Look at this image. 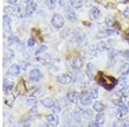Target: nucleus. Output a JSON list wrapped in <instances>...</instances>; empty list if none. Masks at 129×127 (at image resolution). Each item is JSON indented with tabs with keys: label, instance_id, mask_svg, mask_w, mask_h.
<instances>
[{
	"label": "nucleus",
	"instance_id": "1",
	"mask_svg": "<svg viewBox=\"0 0 129 127\" xmlns=\"http://www.w3.org/2000/svg\"><path fill=\"white\" fill-rule=\"evenodd\" d=\"M97 78H98L97 80H98V82L103 87H104L105 89H109V90H111L112 89H114L115 87L116 83H117V81L114 77L105 76L103 73H100Z\"/></svg>",
	"mask_w": 129,
	"mask_h": 127
},
{
	"label": "nucleus",
	"instance_id": "2",
	"mask_svg": "<svg viewBox=\"0 0 129 127\" xmlns=\"http://www.w3.org/2000/svg\"><path fill=\"white\" fill-rule=\"evenodd\" d=\"M5 12L7 15L13 16L16 17H22L24 15L22 13V7L21 5H10L9 6H6L5 8Z\"/></svg>",
	"mask_w": 129,
	"mask_h": 127
},
{
	"label": "nucleus",
	"instance_id": "3",
	"mask_svg": "<svg viewBox=\"0 0 129 127\" xmlns=\"http://www.w3.org/2000/svg\"><path fill=\"white\" fill-rule=\"evenodd\" d=\"M74 36L75 39H76V41L78 42V45L84 46L87 42L86 35L84 33V31L80 29V28H76V30L74 31Z\"/></svg>",
	"mask_w": 129,
	"mask_h": 127
},
{
	"label": "nucleus",
	"instance_id": "4",
	"mask_svg": "<svg viewBox=\"0 0 129 127\" xmlns=\"http://www.w3.org/2000/svg\"><path fill=\"white\" fill-rule=\"evenodd\" d=\"M64 24V18L59 14H55L52 18V25L56 28H61Z\"/></svg>",
	"mask_w": 129,
	"mask_h": 127
},
{
	"label": "nucleus",
	"instance_id": "5",
	"mask_svg": "<svg viewBox=\"0 0 129 127\" xmlns=\"http://www.w3.org/2000/svg\"><path fill=\"white\" fill-rule=\"evenodd\" d=\"M28 76H29V80L32 81V82H38L42 77V74H41V71L39 69H34L29 72Z\"/></svg>",
	"mask_w": 129,
	"mask_h": 127
},
{
	"label": "nucleus",
	"instance_id": "6",
	"mask_svg": "<svg viewBox=\"0 0 129 127\" xmlns=\"http://www.w3.org/2000/svg\"><path fill=\"white\" fill-rule=\"evenodd\" d=\"M64 14H66V18H67L71 22H73L77 20L76 12H75L74 10H72V8H70V7L66 8V9L64 10Z\"/></svg>",
	"mask_w": 129,
	"mask_h": 127
},
{
	"label": "nucleus",
	"instance_id": "7",
	"mask_svg": "<svg viewBox=\"0 0 129 127\" xmlns=\"http://www.w3.org/2000/svg\"><path fill=\"white\" fill-rule=\"evenodd\" d=\"M47 120L49 125L51 126H57L59 124V118L56 114L50 113L48 115H47Z\"/></svg>",
	"mask_w": 129,
	"mask_h": 127
},
{
	"label": "nucleus",
	"instance_id": "8",
	"mask_svg": "<svg viewBox=\"0 0 129 127\" xmlns=\"http://www.w3.org/2000/svg\"><path fill=\"white\" fill-rule=\"evenodd\" d=\"M37 8V4L33 2L31 4H28L27 5L26 9H25V13H24V16H30L31 15L34 14V12L35 11Z\"/></svg>",
	"mask_w": 129,
	"mask_h": 127
},
{
	"label": "nucleus",
	"instance_id": "9",
	"mask_svg": "<svg viewBox=\"0 0 129 127\" xmlns=\"http://www.w3.org/2000/svg\"><path fill=\"white\" fill-rule=\"evenodd\" d=\"M72 76L68 74H62L59 75V76L57 77V81L61 84H69V83L72 82Z\"/></svg>",
	"mask_w": 129,
	"mask_h": 127
},
{
	"label": "nucleus",
	"instance_id": "10",
	"mask_svg": "<svg viewBox=\"0 0 129 127\" xmlns=\"http://www.w3.org/2000/svg\"><path fill=\"white\" fill-rule=\"evenodd\" d=\"M67 99L69 100L71 102L76 104L79 101L80 95H79V94L78 92H76V91H72V92H69L67 94Z\"/></svg>",
	"mask_w": 129,
	"mask_h": 127
},
{
	"label": "nucleus",
	"instance_id": "11",
	"mask_svg": "<svg viewBox=\"0 0 129 127\" xmlns=\"http://www.w3.org/2000/svg\"><path fill=\"white\" fill-rule=\"evenodd\" d=\"M80 101L82 103V105L84 106H88L91 103L92 101V97L91 95H89L87 93H83L80 96Z\"/></svg>",
	"mask_w": 129,
	"mask_h": 127
},
{
	"label": "nucleus",
	"instance_id": "12",
	"mask_svg": "<svg viewBox=\"0 0 129 127\" xmlns=\"http://www.w3.org/2000/svg\"><path fill=\"white\" fill-rule=\"evenodd\" d=\"M83 64H84L83 59L79 57H76V58H74L72 62V67L73 68L74 70H79V69L83 67Z\"/></svg>",
	"mask_w": 129,
	"mask_h": 127
},
{
	"label": "nucleus",
	"instance_id": "13",
	"mask_svg": "<svg viewBox=\"0 0 129 127\" xmlns=\"http://www.w3.org/2000/svg\"><path fill=\"white\" fill-rule=\"evenodd\" d=\"M100 14H101V11H100L99 8L96 7V6H94V7L91 8L90 11H89V18L91 20H95L100 16Z\"/></svg>",
	"mask_w": 129,
	"mask_h": 127
},
{
	"label": "nucleus",
	"instance_id": "14",
	"mask_svg": "<svg viewBox=\"0 0 129 127\" xmlns=\"http://www.w3.org/2000/svg\"><path fill=\"white\" fill-rule=\"evenodd\" d=\"M95 72V67L94 64H87V67H86V75L90 79H93L94 77V75Z\"/></svg>",
	"mask_w": 129,
	"mask_h": 127
},
{
	"label": "nucleus",
	"instance_id": "15",
	"mask_svg": "<svg viewBox=\"0 0 129 127\" xmlns=\"http://www.w3.org/2000/svg\"><path fill=\"white\" fill-rule=\"evenodd\" d=\"M127 112H128V110H127L126 106L125 105L124 103L120 102L119 107H118V114H119L120 117H123V116L126 115Z\"/></svg>",
	"mask_w": 129,
	"mask_h": 127
},
{
	"label": "nucleus",
	"instance_id": "16",
	"mask_svg": "<svg viewBox=\"0 0 129 127\" xmlns=\"http://www.w3.org/2000/svg\"><path fill=\"white\" fill-rule=\"evenodd\" d=\"M120 74L121 76H126L129 74V64L123 63L120 67Z\"/></svg>",
	"mask_w": 129,
	"mask_h": 127
},
{
	"label": "nucleus",
	"instance_id": "17",
	"mask_svg": "<svg viewBox=\"0 0 129 127\" xmlns=\"http://www.w3.org/2000/svg\"><path fill=\"white\" fill-rule=\"evenodd\" d=\"M41 104H42V105L47 108H52L53 107V106L54 105V101H53V98L47 97L41 101Z\"/></svg>",
	"mask_w": 129,
	"mask_h": 127
},
{
	"label": "nucleus",
	"instance_id": "18",
	"mask_svg": "<svg viewBox=\"0 0 129 127\" xmlns=\"http://www.w3.org/2000/svg\"><path fill=\"white\" fill-rule=\"evenodd\" d=\"M9 74L13 76H17L20 74V67L17 64H12L9 69Z\"/></svg>",
	"mask_w": 129,
	"mask_h": 127
},
{
	"label": "nucleus",
	"instance_id": "19",
	"mask_svg": "<svg viewBox=\"0 0 129 127\" xmlns=\"http://www.w3.org/2000/svg\"><path fill=\"white\" fill-rule=\"evenodd\" d=\"M26 85H25V82L23 80H21L16 85V91L19 94H24L26 92Z\"/></svg>",
	"mask_w": 129,
	"mask_h": 127
},
{
	"label": "nucleus",
	"instance_id": "20",
	"mask_svg": "<svg viewBox=\"0 0 129 127\" xmlns=\"http://www.w3.org/2000/svg\"><path fill=\"white\" fill-rule=\"evenodd\" d=\"M93 109H94L95 111H96L97 112H102L105 109V106H104V104L100 102V101H95V102L93 104Z\"/></svg>",
	"mask_w": 129,
	"mask_h": 127
},
{
	"label": "nucleus",
	"instance_id": "21",
	"mask_svg": "<svg viewBox=\"0 0 129 127\" xmlns=\"http://www.w3.org/2000/svg\"><path fill=\"white\" fill-rule=\"evenodd\" d=\"M31 35H32L33 38L37 39V40H42V36H41L40 29L33 28L32 31H31Z\"/></svg>",
	"mask_w": 129,
	"mask_h": 127
},
{
	"label": "nucleus",
	"instance_id": "22",
	"mask_svg": "<svg viewBox=\"0 0 129 127\" xmlns=\"http://www.w3.org/2000/svg\"><path fill=\"white\" fill-rule=\"evenodd\" d=\"M14 100H15V96L12 95L11 93H7V95H5V102L6 105L8 106H11L13 103Z\"/></svg>",
	"mask_w": 129,
	"mask_h": 127
},
{
	"label": "nucleus",
	"instance_id": "23",
	"mask_svg": "<svg viewBox=\"0 0 129 127\" xmlns=\"http://www.w3.org/2000/svg\"><path fill=\"white\" fill-rule=\"evenodd\" d=\"M70 4L75 9H79L84 5L83 0H70Z\"/></svg>",
	"mask_w": 129,
	"mask_h": 127
},
{
	"label": "nucleus",
	"instance_id": "24",
	"mask_svg": "<svg viewBox=\"0 0 129 127\" xmlns=\"http://www.w3.org/2000/svg\"><path fill=\"white\" fill-rule=\"evenodd\" d=\"M3 22H4V26L7 28L8 30H10V23H11V19L8 15H5L3 16Z\"/></svg>",
	"mask_w": 129,
	"mask_h": 127
},
{
	"label": "nucleus",
	"instance_id": "25",
	"mask_svg": "<svg viewBox=\"0 0 129 127\" xmlns=\"http://www.w3.org/2000/svg\"><path fill=\"white\" fill-rule=\"evenodd\" d=\"M95 121L98 123L99 125H101V124H103L105 122V115L103 113H101V112H99L98 114H97L96 116H95Z\"/></svg>",
	"mask_w": 129,
	"mask_h": 127
},
{
	"label": "nucleus",
	"instance_id": "26",
	"mask_svg": "<svg viewBox=\"0 0 129 127\" xmlns=\"http://www.w3.org/2000/svg\"><path fill=\"white\" fill-rule=\"evenodd\" d=\"M56 3L57 0H46V5L48 7L50 10H53L56 7Z\"/></svg>",
	"mask_w": 129,
	"mask_h": 127
},
{
	"label": "nucleus",
	"instance_id": "27",
	"mask_svg": "<svg viewBox=\"0 0 129 127\" xmlns=\"http://www.w3.org/2000/svg\"><path fill=\"white\" fill-rule=\"evenodd\" d=\"M14 86V83L13 82H7V81H5V84H4V89H5V92H8V91H10V89L13 88Z\"/></svg>",
	"mask_w": 129,
	"mask_h": 127
},
{
	"label": "nucleus",
	"instance_id": "28",
	"mask_svg": "<svg viewBox=\"0 0 129 127\" xmlns=\"http://www.w3.org/2000/svg\"><path fill=\"white\" fill-rule=\"evenodd\" d=\"M90 95L92 99H97L98 97V89L96 87H94L90 89Z\"/></svg>",
	"mask_w": 129,
	"mask_h": 127
},
{
	"label": "nucleus",
	"instance_id": "29",
	"mask_svg": "<svg viewBox=\"0 0 129 127\" xmlns=\"http://www.w3.org/2000/svg\"><path fill=\"white\" fill-rule=\"evenodd\" d=\"M83 115H84V117L85 118H87V119H89V118H92L93 112H92L91 110L87 109V110H85V111H84V113H83Z\"/></svg>",
	"mask_w": 129,
	"mask_h": 127
},
{
	"label": "nucleus",
	"instance_id": "30",
	"mask_svg": "<svg viewBox=\"0 0 129 127\" xmlns=\"http://www.w3.org/2000/svg\"><path fill=\"white\" fill-rule=\"evenodd\" d=\"M120 92H121V95H123L124 97H128L129 96V87L128 86L124 87V88L121 89Z\"/></svg>",
	"mask_w": 129,
	"mask_h": 127
},
{
	"label": "nucleus",
	"instance_id": "31",
	"mask_svg": "<svg viewBox=\"0 0 129 127\" xmlns=\"http://www.w3.org/2000/svg\"><path fill=\"white\" fill-rule=\"evenodd\" d=\"M36 102H37V101L35 99V98H28L26 101V103L28 106H34Z\"/></svg>",
	"mask_w": 129,
	"mask_h": 127
},
{
	"label": "nucleus",
	"instance_id": "32",
	"mask_svg": "<svg viewBox=\"0 0 129 127\" xmlns=\"http://www.w3.org/2000/svg\"><path fill=\"white\" fill-rule=\"evenodd\" d=\"M73 118L75 119V121H76L77 123H81V117L79 115V113L77 112H75L73 113Z\"/></svg>",
	"mask_w": 129,
	"mask_h": 127
},
{
	"label": "nucleus",
	"instance_id": "33",
	"mask_svg": "<svg viewBox=\"0 0 129 127\" xmlns=\"http://www.w3.org/2000/svg\"><path fill=\"white\" fill-rule=\"evenodd\" d=\"M47 46H41V47H40V48H38L36 50V52H35V54H40V53H41L42 52H44L45 50H47Z\"/></svg>",
	"mask_w": 129,
	"mask_h": 127
},
{
	"label": "nucleus",
	"instance_id": "34",
	"mask_svg": "<svg viewBox=\"0 0 129 127\" xmlns=\"http://www.w3.org/2000/svg\"><path fill=\"white\" fill-rule=\"evenodd\" d=\"M37 113V107H35V106H34L32 108H31V110L29 111V115L31 116V117H33V116H35Z\"/></svg>",
	"mask_w": 129,
	"mask_h": 127
},
{
	"label": "nucleus",
	"instance_id": "35",
	"mask_svg": "<svg viewBox=\"0 0 129 127\" xmlns=\"http://www.w3.org/2000/svg\"><path fill=\"white\" fill-rule=\"evenodd\" d=\"M52 109H53V112H59L60 111V107H59V105H58L57 103H54V105L53 106Z\"/></svg>",
	"mask_w": 129,
	"mask_h": 127
},
{
	"label": "nucleus",
	"instance_id": "36",
	"mask_svg": "<svg viewBox=\"0 0 129 127\" xmlns=\"http://www.w3.org/2000/svg\"><path fill=\"white\" fill-rule=\"evenodd\" d=\"M105 22H106V25H107V26H109V27L113 26V21H112L111 18L107 17L105 19Z\"/></svg>",
	"mask_w": 129,
	"mask_h": 127
},
{
	"label": "nucleus",
	"instance_id": "37",
	"mask_svg": "<svg viewBox=\"0 0 129 127\" xmlns=\"http://www.w3.org/2000/svg\"><path fill=\"white\" fill-rule=\"evenodd\" d=\"M35 44V40L34 38H30L28 40V47H34Z\"/></svg>",
	"mask_w": 129,
	"mask_h": 127
},
{
	"label": "nucleus",
	"instance_id": "38",
	"mask_svg": "<svg viewBox=\"0 0 129 127\" xmlns=\"http://www.w3.org/2000/svg\"><path fill=\"white\" fill-rule=\"evenodd\" d=\"M89 126H95V127H96V126H99V124H98V123H97L96 121H95V122H90V123H89Z\"/></svg>",
	"mask_w": 129,
	"mask_h": 127
},
{
	"label": "nucleus",
	"instance_id": "39",
	"mask_svg": "<svg viewBox=\"0 0 129 127\" xmlns=\"http://www.w3.org/2000/svg\"><path fill=\"white\" fill-rule=\"evenodd\" d=\"M66 0H59V5L60 6H64L66 5Z\"/></svg>",
	"mask_w": 129,
	"mask_h": 127
},
{
	"label": "nucleus",
	"instance_id": "40",
	"mask_svg": "<svg viewBox=\"0 0 129 127\" xmlns=\"http://www.w3.org/2000/svg\"><path fill=\"white\" fill-rule=\"evenodd\" d=\"M7 2L9 4H10V5H16L17 0H7Z\"/></svg>",
	"mask_w": 129,
	"mask_h": 127
},
{
	"label": "nucleus",
	"instance_id": "41",
	"mask_svg": "<svg viewBox=\"0 0 129 127\" xmlns=\"http://www.w3.org/2000/svg\"><path fill=\"white\" fill-rule=\"evenodd\" d=\"M123 14H124V15L126 16H129V7H128V8H126V9L124 10Z\"/></svg>",
	"mask_w": 129,
	"mask_h": 127
},
{
	"label": "nucleus",
	"instance_id": "42",
	"mask_svg": "<svg viewBox=\"0 0 129 127\" xmlns=\"http://www.w3.org/2000/svg\"><path fill=\"white\" fill-rule=\"evenodd\" d=\"M126 58L129 60V50H126Z\"/></svg>",
	"mask_w": 129,
	"mask_h": 127
},
{
	"label": "nucleus",
	"instance_id": "43",
	"mask_svg": "<svg viewBox=\"0 0 129 127\" xmlns=\"http://www.w3.org/2000/svg\"><path fill=\"white\" fill-rule=\"evenodd\" d=\"M25 2H26L27 4H31V3H33L34 2V0H24Z\"/></svg>",
	"mask_w": 129,
	"mask_h": 127
},
{
	"label": "nucleus",
	"instance_id": "44",
	"mask_svg": "<svg viewBox=\"0 0 129 127\" xmlns=\"http://www.w3.org/2000/svg\"><path fill=\"white\" fill-rule=\"evenodd\" d=\"M128 108H129V103H128Z\"/></svg>",
	"mask_w": 129,
	"mask_h": 127
},
{
	"label": "nucleus",
	"instance_id": "45",
	"mask_svg": "<svg viewBox=\"0 0 129 127\" xmlns=\"http://www.w3.org/2000/svg\"><path fill=\"white\" fill-rule=\"evenodd\" d=\"M38 1H41V0H38Z\"/></svg>",
	"mask_w": 129,
	"mask_h": 127
}]
</instances>
